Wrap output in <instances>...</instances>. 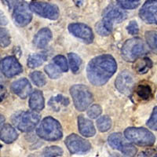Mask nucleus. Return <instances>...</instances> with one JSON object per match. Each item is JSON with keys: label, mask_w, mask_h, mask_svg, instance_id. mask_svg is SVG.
Wrapping results in <instances>:
<instances>
[{"label": "nucleus", "mask_w": 157, "mask_h": 157, "mask_svg": "<svg viewBox=\"0 0 157 157\" xmlns=\"http://www.w3.org/2000/svg\"><path fill=\"white\" fill-rule=\"evenodd\" d=\"M10 42L9 31L4 28H0V47H8L10 44Z\"/></svg>", "instance_id": "obj_29"}, {"label": "nucleus", "mask_w": 157, "mask_h": 157, "mask_svg": "<svg viewBox=\"0 0 157 157\" xmlns=\"http://www.w3.org/2000/svg\"><path fill=\"white\" fill-rule=\"evenodd\" d=\"M22 66L17 59L13 56H9L0 61V71L6 77H13L22 72Z\"/></svg>", "instance_id": "obj_12"}, {"label": "nucleus", "mask_w": 157, "mask_h": 157, "mask_svg": "<svg viewBox=\"0 0 157 157\" xmlns=\"http://www.w3.org/2000/svg\"><path fill=\"white\" fill-rule=\"evenodd\" d=\"M137 94L143 100H148L152 97V89L148 85L141 84L137 88Z\"/></svg>", "instance_id": "obj_27"}, {"label": "nucleus", "mask_w": 157, "mask_h": 157, "mask_svg": "<svg viewBox=\"0 0 157 157\" xmlns=\"http://www.w3.org/2000/svg\"><path fill=\"white\" fill-rule=\"evenodd\" d=\"M31 78L32 82L38 86H43L47 83V78L46 76L42 72L39 71H36L31 74Z\"/></svg>", "instance_id": "obj_28"}, {"label": "nucleus", "mask_w": 157, "mask_h": 157, "mask_svg": "<svg viewBox=\"0 0 157 157\" xmlns=\"http://www.w3.org/2000/svg\"><path fill=\"white\" fill-rule=\"evenodd\" d=\"M8 24V20L6 17L5 13L2 10H0V25H6Z\"/></svg>", "instance_id": "obj_38"}, {"label": "nucleus", "mask_w": 157, "mask_h": 157, "mask_svg": "<svg viewBox=\"0 0 157 157\" xmlns=\"http://www.w3.org/2000/svg\"><path fill=\"white\" fill-rule=\"evenodd\" d=\"M44 69L45 71H46V73L49 75L50 78L56 79V78H59V77L61 76V72H60V71L53 64H47V66L45 67Z\"/></svg>", "instance_id": "obj_32"}, {"label": "nucleus", "mask_w": 157, "mask_h": 157, "mask_svg": "<svg viewBox=\"0 0 157 157\" xmlns=\"http://www.w3.org/2000/svg\"><path fill=\"white\" fill-rule=\"evenodd\" d=\"M127 31L130 35H137L139 32L138 25L136 21H131L127 26Z\"/></svg>", "instance_id": "obj_37"}, {"label": "nucleus", "mask_w": 157, "mask_h": 157, "mask_svg": "<svg viewBox=\"0 0 157 157\" xmlns=\"http://www.w3.org/2000/svg\"><path fill=\"white\" fill-rule=\"evenodd\" d=\"M153 157H157V154H155V155H154Z\"/></svg>", "instance_id": "obj_42"}, {"label": "nucleus", "mask_w": 157, "mask_h": 157, "mask_svg": "<svg viewBox=\"0 0 157 157\" xmlns=\"http://www.w3.org/2000/svg\"><path fill=\"white\" fill-rule=\"evenodd\" d=\"M13 17L15 23L21 27L29 25L32 19V11L30 6L25 2H18L13 10Z\"/></svg>", "instance_id": "obj_11"}, {"label": "nucleus", "mask_w": 157, "mask_h": 157, "mask_svg": "<svg viewBox=\"0 0 157 157\" xmlns=\"http://www.w3.org/2000/svg\"><path fill=\"white\" fill-rule=\"evenodd\" d=\"M65 145L72 154H83L89 152L91 148L90 143L75 134L68 135L65 139Z\"/></svg>", "instance_id": "obj_10"}, {"label": "nucleus", "mask_w": 157, "mask_h": 157, "mask_svg": "<svg viewBox=\"0 0 157 157\" xmlns=\"http://www.w3.org/2000/svg\"><path fill=\"white\" fill-rule=\"evenodd\" d=\"M102 113L101 107L98 105H94L89 109L87 112V115L91 119H96L100 116Z\"/></svg>", "instance_id": "obj_35"}, {"label": "nucleus", "mask_w": 157, "mask_h": 157, "mask_svg": "<svg viewBox=\"0 0 157 157\" xmlns=\"http://www.w3.org/2000/svg\"><path fill=\"white\" fill-rule=\"evenodd\" d=\"M68 30L71 34L82 39L86 43H91L94 40V33L90 28L82 23H73L68 25Z\"/></svg>", "instance_id": "obj_14"}, {"label": "nucleus", "mask_w": 157, "mask_h": 157, "mask_svg": "<svg viewBox=\"0 0 157 157\" xmlns=\"http://www.w3.org/2000/svg\"><path fill=\"white\" fill-rule=\"evenodd\" d=\"M4 122H5V117H4L3 115L0 114V127L3 125Z\"/></svg>", "instance_id": "obj_40"}, {"label": "nucleus", "mask_w": 157, "mask_h": 157, "mask_svg": "<svg viewBox=\"0 0 157 157\" xmlns=\"http://www.w3.org/2000/svg\"><path fill=\"white\" fill-rule=\"evenodd\" d=\"M148 52L146 44L140 38H132L124 43L122 47V57L129 62H133Z\"/></svg>", "instance_id": "obj_4"}, {"label": "nucleus", "mask_w": 157, "mask_h": 157, "mask_svg": "<svg viewBox=\"0 0 157 157\" xmlns=\"http://www.w3.org/2000/svg\"><path fill=\"white\" fill-rule=\"evenodd\" d=\"M152 62L148 57H145L142 59V61H140L137 65V71L139 73H145L147 71L149 70V68H152Z\"/></svg>", "instance_id": "obj_30"}, {"label": "nucleus", "mask_w": 157, "mask_h": 157, "mask_svg": "<svg viewBox=\"0 0 157 157\" xmlns=\"http://www.w3.org/2000/svg\"><path fill=\"white\" fill-rule=\"evenodd\" d=\"M49 104L56 111H59V109H61V106L68 105L69 104V100L68 98L63 97L62 95H58V96L51 98Z\"/></svg>", "instance_id": "obj_23"}, {"label": "nucleus", "mask_w": 157, "mask_h": 157, "mask_svg": "<svg viewBox=\"0 0 157 157\" xmlns=\"http://www.w3.org/2000/svg\"><path fill=\"white\" fill-rule=\"evenodd\" d=\"M115 84L120 92L127 95L130 94L134 85L133 75L127 71H122L118 75Z\"/></svg>", "instance_id": "obj_15"}, {"label": "nucleus", "mask_w": 157, "mask_h": 157, "mask_svg": "<svg viewBox=\"0 0 157 157\" xmlns=\"http://www.w3.org/2000/svg\"><path fill=\"white\" fill-rule=\"evenodd\" d=\"M117 69V64L111 55H101L91 60L86 72L90 82L94 86H102L109 81Z\"/></svg>", "instance_id": "obj_1"}, {"label": "nucleus", "mask_w": 157, "mask_h": 157, "mask_svg": "<svg viewBox=\"0 0 157 157\" xmlns=\"http://www.w3.org/2000/svg\"><path fill=\"white\" fill-rule=\"evenodd\" d=\"M145 39L148 47L153 52L157 54V32L156 31H148L145 32Z\"/></svg>", "instance_id": "obj_24"}, {"label": "nucleus", "mask_w": 157, "mask_h": 157, "mask_svg": "<svg viewBox=\"0 0 157 157\" xmlns=\"http://www.w3.org/2000/svg\"><path fill=\"white\" fill-rule=\"evenodd\" d=\"M78 127L80 134L84 137H93L96 134L93 123L82 116H79L78 117Z\"/></svg>", "instance_id": "obj_17"}, {"label": "nucleus", "mask_w": 157, "mask_h": 157, "mask_svg": "<svg viewBox=\"0 0 157 157\" xmlns=\"http://www.w3.org/2000/svg\"><path fill=\"white\" fill-rule=\"evenodd\" d=\"M2 148V145H0V148Z\"/></svg>", "instance_id": "obj_43"}, {"label": "nucleus", "mask_w": 157, "mask_h": 157, "mask_svg": "<svg viewBox=\"0 0 157 157\" xmlns=\"http://www.w3.org/2000/svg\"><path fill=\"white\" fill-rule=\"evenodd\" d=\"M2 2L5 4H7L9 7H13L14 5H17V3H16L17 0H2Z\"/></svg>", "instance_id": "obj_39"}, {"label": "nucleus", "mask_w": 157, "mask_h": 157, "mask_svg": "<svg viewBox=\"0 0 157 157\" xmlns=\"http://www.w3.org/2000/svg\"><path fill=\"white\" fill-rule=\"evenodd\" d=\"M75 107L78 111L86 110L93 101V95L87 86L82 84L74 85L70 89Z\"/></svg>", "instance_id": "obj_6"}, {"label": "nucleus", "mask_w": 157, "mask_h": 157, "mask_svg": "<svg viewBox=\"0 0 157 157\" xmlns=\"http://www.w3.org/2000/svg\"><path fill=\"white\" fill-rule=\"evenodd\" d=\"M63 152L64 151L61 147L50 146L45 148L39 157H57L62 155Z\"/></svg>", "instance_id": "obj_22"}, {"label": "nucleus", "mask_w": 157, "mask_h": 157, "mask_svg": "<svg viewBox=\"0 0 157 157\" xmlns=\"http://www.w3.org/2000/svg\"><path fill=\"white\" fill-rule=\"evenodd\" d=\"M45 101L42 91L36 90L33 91L29 99V107L33 111L40 112L44 109Z\"/></svg>", "instance_id": "obj_20"}, {"label": "nucleus", "mask_w": 157, "mask_h": 157, "mask_svg": "<svg viewBox=\"0 0 157 157\" xmlns=\"http://www.w3.org/2000/svg\"><path fill=\"white\" fill-rule=\"evenodd\" d=\"M147 126L148 128L153 130H157V106L153 109L152 116L147 122Z\"/></svg>", "instance_id": "obj_34"}, {"label": "nucleus", "mask_w": 157, "mask_h": 157, "mask_svg": "<svg viewBox=\"0 0 157 157\" xmlns=\"http://www.w3.org/2000/svg\"><path fill=\"white\" fill-rule=\"evenodd\" d=\"M11 90L21 98H28L32 91V86L27 78H23L15 81L11 85Z\"/></svg>", "instance_id": "obj_16"}, {"label": "nucleus", "mask_w": 157, "mask_h": 157, "mask_svg": "<svg viewBox=\"0 0 157 157\" xmlns=\"http://www.w3.org/2000/svg\"><path fill=\"white\" fill-rule=\"evenodd\" d=\"M116 1L123 9L133 10L139 6L140 0H116Z\"/></svg>", "instance_id": "obj_31"}, {"label": "nucleus", "mask_w": 157, "mask_h": 157, "mask_svg": "<svg viewBox=\"0 0 157 157\" xmlns=\"http://www.w3.org/2000/svg\"><path fill=\"white\" fill-rule=\"evenodd\" d=\"M109 144L112 148L120 150L127 156H134L137 153V148L134 145L126 142L124 137L120 133H113L108 138Z\"/></svg>", "instance_id": "obj_8"}, {"label": "nucleus", "mask_w": 157, "mask_h": 157, "mask_svg": "<svg viewBox=\"0 0 157 157\" xmlns=\"http://www.w3.org/2000/svg\"><path fill=\"white\" fill-rule=\"evenodd\" d=\"M30 8L36 14L50 20H57L60 15L57 6L49 2H33L30 4Z\"/></svg>", "instance_id": "obj_9"}, {"label": "nucleus", "mask_w": 157, "mask_h": 157, "mask_svg": "<svg viewBox=\"0 0 157 157\" xmlns=\"http://www.w3.org/2000/svg\"><path fill=\"white\" fill-rule=\"evenodd\" d=\"M143 21L150 25H157V0H147L139 11Z\"/></svg>", "instance_id": "obj_13"}, {"label": "nucleus", "mask_w": 157, "mask_h": 157, "mask_svg": "<svg viewBox=\"0 0 157 157\" xmlns=\"http://www.w3.org/2000/svg\"><path fill=\"white\" fill-rule=\"evenodd\" d=\"M68 57L71 70L72 71V72L76 73L79 69L81 64H82V60H81L80 57H78L76 54H74V53L68 54Z\"/></svg>", "instance_id": "obj_25"}, {"label": "nucleus", "mask_w": 157, "mask_h": 157, "mask_svg": "<svg viewBox=\"0 0 157 157\" xmlns=\"http://www.w3.org/2000/svg\"><path fill=\"white\" fill-rule=\"evenodd\" d=\"M110 157H127V156H122V155H118V154H114V155H111ZM128 157H129V156H128Z\"/></svg>", "instance_id": "obj_41"}, {"label": "nucleus", "mask_w": 157, "mask_h": 157, "mask_svg": "<svg viewBox=\"0 0 157 157\" xmlns=\"http://www.w3.org/2000/svg\"><path fill=\"white\" fill-rule=\"evenodd\" d=\"M123 9V8L120 7V6L111 4L104 10L102 22L110 32L113 31L114 22L120 23L127 18V13Z\"/></svg>", "instance_id": "obj_7"}, {"label": "nucleus", "mask_w": 157, "mask_h": 157, "mask_svg": "<svg viewBox=\"0 0 157 157\" xmlns=\"http://www.w3.org/2000/svg\"><path fill=\"white\" fill-rule=\"evenodd\" d=\"M47 57L43 54H32L28 58V66L31 68H37L43 64Z\"/></svg>", "instance_id": "obj_21"}, {"label": "nucleus", "mask_w": 157, "mask_h": 157, "mask_svg": "<svg viewBox=\"0 0 157 157\" xmlns=\"http://www.w3.org/2000/svg\"><path fill=\"white\" fill-rule=\"evenodd\" d=\"M54 61L57 66L59 67V68L61 70L64 72H66L68 70V62H67L66 58L62 55H57L56 57H54Z\"/></svg>", "instance_id": "obj_33"}, {"label": "nucleus", "mask_w": 157, "mask_h": 157, "mask_svg": "<svg viewBox=\"0 0 157 157\" xmlns=\"http://www.w3.org/2000/svg\"><path fill=\"white\" fill-rule=\"evenodd\" d=\"M124 136L128 141L139 146H152L155 141L153 134L143 127H128L124 131Z\"/></svg>", "instance_id": "obj_5"}, {"label": "nucleus", "mask_w": 157, "mask_h": 157, "mask_svg": "<svg viewBox=\"0 0 157 157\" xmlns=\"http://www.w3.org/2000/svg\"><path fill=\"white\" fill-rule=\"evenodd\" d=\"M13 124L22 132H31L40 121V116L36 111L18 112L11 118Z\"/></svg>", "instance_id": "obj_3"}, {"label": "nucleus", "mask_w": 157, "mask_h": 157, "mask_svg": "<svg viewBox=\"0 0 157 157\" xmlns=\"http://www.w3.org/2000/svg\"><path fill=\"white\" fill-rule=\"evenodd\" d=\"M111 126H112V120L107 116H101L97 121V127H98V130L101 132L108 131L111 128Z\"/></svg>", "instance_id": "obj_26"}, {"label": "nucleus", "mask_w": 157, "mask_h": 157, "mask_svg": "<svg viewBox=\"0 0 157 157\" xmlns=\"http://www.w3.org/2000/svg\"><path fill=\"white\" fill-rule=\"evenodd\" d=\"M18 137V134L10 124H5L0 130V139L6 144H10L15 141Z\"/></svg>", "instance_id": "obj_19"}, {"label": "nucleus", "mask_w": 157, "mask_h": 157, "mask_svg": "<svg viewBox=\"0 0 157 157\" xmlns=\"http://www.w3.org/2000/svg\"><path fill=\"white\" fill-rule=\"evenodd\" d=\"M36 133L39 137L50 141H57L63 136L62 128L60 123L50 116L43 119L37 128Z\"/></svg>", "instance_id": "obj_2"}, {"label": "nucleus", "mask_w": 157, "mask_h": 157, "mask_svg": "<svg viewBox=\"0 0 157 157\" xmlns=\"http://www.w3.org/2000/svg\"><path fill=\"white\" fill-rule=\"evenodd\" d=\"M52 39V32L47 28L42 29L37 32L34 37L33 43L37 48L42 49L46 47Z\"/></svg>", "instance_id": "obj_18"}, {"label": "nucleus", "mask_w": 157, "mask_h": 157, "mask_svg": "<svg viewBox=\"0 0 157 157\" xmlns=\"http://www.w3.org/2000/svg\"><path fill=\"white\" fill-rule=\"evenodd\" d=\"M96 30H97V32H98V34L101 35V36H107L111 33V32H109L107 29H106V27L103 24L102 21L100 22H98V23L97 24Z\"/></svg>", "instance_id": "obj_36"}]
</instances>
